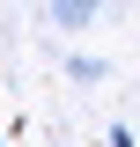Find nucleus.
Instances as JSON below:
<instances>
[{
	"instance_id": "2",
	"label": "nucleus",
	"mask_w": 140,
	"mask_h": 147,
	"mask_svg": "<svg viewBox=\"0 0 140 147\" xmlns=\"http://www.w3.org/2000/svg\"><path fill=\"white\" fill-rule=\"evenodd\" d=\"M103 147H133V132H125V125H118V132H111V140H103Z\"/></svg>"
},
{
	"instance_id": "1",
	"label": "nucleus",
	"mask_w": 140,
	"mask_h": 147,
	"mask_svg": "<svg viewBox=\"0 0 140 147\" xmlns=\"http://www.w3.org/2000/svg\"><path fill=\"white\" fill-rule=\"evenodd\" d=\"M96 7L103 0H52V22L59 30H81V22H96Z\"/></svg>"
}]
</instances>
